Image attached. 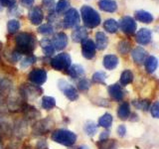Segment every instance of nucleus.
Here are the masks:
<instances>
[{
	"mask_svg": "<svg viewBox=\"0 0 159 149\" xmlns=\"http://www.w3.org/2000/svg\"><path fill=\"white\" fill-rule=\"evenodd\" d=\"M58 88L61 92H63L65 97H66L69 101L75 102V101H77L79 97V93L77 92V88L74 86H72L71 84H69L67 81H65V79H59Z\"/></svg>",
	"mask_w": 159,
	"mask_h": 149,
	"instance_id": "obj_5",
	"label": "nucleus"
},
{
	"mask_svg": "<svg viewBox=\"0 0 159 149\" xmlns=\"http://www.w3.org/2000/svg\"><path fill=\"white\" fill-rule=\"evenodd\" d=\"M72 39L74 42L80 43L84 41L86 39H88V31L84 27L79 26L72 32Z\"/></svg>",
	"mask_w": 159,
	"mask_h": 149,
	"instance_id": "obj_17",
	"label": "nucleus"
},
{
	"mask_svg": "<svg viewBox=\"0 0 159 149\" xmlns=\"http://www.w3.org/2000/svg\"><path fill=\"white\" fill-rule=\"evenodd\" d=\"M106 79H107V74L103 72H97L92 77V81L96 84H104Z\"/></svg>",
	"mask_w": 159,
	"mask_h": 149,
	"instance_id": "obj_38",
	"label": "nucleus"
},
{
	"mask_svg": "<svg viewBox=\"0 0 159 149\" xmlns=\"http://www.w3.org/2000/svg\"><path fill=\"white\" fill-rule=\"evenodd\" d=\"M43 93L42 88L36 84H24L20 88V94L23 97V99L31 98V97H37Z\"/></svg>",
	"mask_w": 159,
	"mask_h": 149,
	"instance_id": "obj_6",
	"label": "nucleus"
},
{
	"mask_svg": "<svg viewBox=\"0 0 159 149\" xmlns=\"http://www.w3.org/2000/svg\"><path fill=\"white\" fill-rule=\"evenodd\" d=\"M108 44V39L103 32H98L96 34V47L98 50H104Z\"/></svg>",
	"mask_w": 159,
	"mask_h": 149,
	"instance_id": "obj_22",
	"label": "nucleus"
},
{
	"mask_svg": "<svg viewBox=\"0 0 159 149\" xmlns=\"http://www.w3.org/2000/svg\"><path fill=\"white\" fill-rule=\"evenodd\" d=\"M98 149H117V143L114 139H104V140H99L98 143Z\"/></svg>",
	"mask_w": 159,
	"mask_h": 149,
	"instance_id": "obj_26",
	"label": "nucleus"
},
{
	"mask_svg": "<svg viewBox=\"0 0 159 149\" xmlns=\"http://www.w3.org/2000/svg\"><path fill=\"white\" fill-rule=\"evenodd\" d=\"M102 64H103V67L107 70L111 71V70L116 69L117 67L118 58L116 56V55H107V56H104V58H103Z\"/></svg>",
	"mask_w": 159,
	"mask_h": 149,
	"instance_id": "obj_19",
	"label": "nucleus"
},
{
	"mask_svg": "<svg viewBox=\"0 0 159 149\" xmlns=\"http://www.w3.org/2000/svg\"><path fill=\"white\" fill-rule=\"evenodd\" d=\"M130 48H131V44L128 41H126V40H122V41H120L117 45V51L121 55L127 54L130 51Z\"/></svg>",
	"mask_w": 159,
	"mask_h": 149,
	"instance_id": "obj_35",
	"label": "nucleus"
},
{
	"mask_svg": "<svg viewBox=\"0 0 159 149\" xmlns=\"http://www.w3.org/2000/svg\"><path fill=\"white\" fill-rule=\"evenodd\" d=\"M77 149H89L87 145H81V146H79Z\"/></svg>",
	"mask_w": 159,
	"mask_h": 149,
	"instance_id": "obj_48",
	"label": "nucleus"
},
{
	"mask_svg": "<svg viewBox=\"0 0 159 149\" xmlns=\"http://www.w3.org/2000/svg\"><path fill=\"white\" fill-rule=\"evenodd\" d=\"M67 74L72 79H78L81 78L84 74V70L81 65H74V66L70 67L67 71Z\"/></svg>",
	"mask_w": 159,
	"mask_h": 149,
	"instance_id": "obj_21",
	"label": "nucleus"
},
{
	"mask_svg": "<svg viewBox=\"0 0 159 149\" xmlns=\"http://www.w3.org/2000/svg\"><path fill=\"white\" fill-rule=\"evenodd\" d=\"M15 45L16 50L21 55H32L33 51L36 48V39L32 33L21 32L15 38Z\"/></svg>",
	"mask_w": 159,
	"mask_h": 149,
	"instance_id": "obj_1",
	"label": "nucleus"
},
{
	"mask_svg": "<svg viewBox=\"0 0 159 149\" xmlns=\"http://www.w3.org/2000/svg\"><path fill=\"white\" fill-rule=\"evenodd\" d=\"M131 57L135 64L142 65L147 58V52L141 47H136L131 51Z\"/></svg>",
	"mask_w": 159,
	"mask_h": 149,
	"instance_id": "obj_16",
	"label": "nucleus"
},
{
	"mask_svg": "<svg viewBox=\"0 0 159 149\" xmlns=\"http://www.w3.org/2000/svg\"><path fill=\"white\" fill-rule=\"evenodd\" d=\"M113 118L111 116V114L109 113H104L103 115H102L98 119V126H102L103 128H109L112 124Z\"/></svg>",
	"mask_w": 159,
	"mask_h": 149,
	"instance_id": "obj_30",
	"label": "nucleus"
},
{
	"mask_svg": "<svg viewBox=\"0 0 159 149\" xmlns=\"http://www.w3.org/2000/svg\"><path fill=\"white\" fill-rule=\"evenodd\" d=\"M51 43L53 45V47L55 48V50L62 51V50H64L68 45V36L63 32H59L53 37Z\"/></svg>",
	"mask_w": 159,
	"mask_h": 149,
	"instance_id": "obj_12",
	"label": "nucleus"
},
{
	"mask_svg": "<svg viewBox=\"0 0 159 149\" xmlns=\"http://www.w3.org/2000/svg\"><path fill=\"white\" fill-rule=\"evenodd\" d=\"M133 106H135L137 109H140V111H147L150 107V102H149L148 99H140V101H133Z\"/></svg>",
	"mask_w": 159,
	"mask_h": 149,
	"instance_id": "obj_36",
	"label": "nucleus"
},
{
	"mask_svg": "<svg viewBox=\"0 0 159 149\" xmlns=\"http://www.w3.org/2000/svg\"><path fill=\"white\" fill-rule=\"evenodd\" d=\"M28 79L36 86H42L47 81V72L43 69H34L28 74Z\"/></svg>",
	"mask_w": 159,
	"mask_h": 149,
	"instance_id": "obj_8",
	"label": "nucleus"
},
{
	"mask_svg": "<svg viewBox=\"0 0 159 149\" xmlns=\"http://www.w3.org/2000/svg\"><path fill=\"white\" fill-rule=\"evenodd\" d=\"M20 2L24 7H30L34 3V0H20Z\"/></svg>",
	"mask_w": 159,
	"mask_h": 149,
	"instance_id": "obj_45",
	"label": "nucleus"
},
{
	"mask_svg": "<svg viewBox=\"0 0 159 149\" xmlns=\"http://www.w3.org/2000/svg\"><path fill=\"white\" fill-rule=\"evenodd\" d=\"M98 130V125L93 121H87L84 125V131L86 132L87 135L93 136Z\"/></svg>",
	"mask_w": 159,
	"mask_h": 149,
	"instance_id": "obj_32",
	"label": "nucleus"
},
{
	"mask_svg": "<svg viewBox=\"0 0 159 149\" xmlns=\"http://www.w3.org/2000/svg\"><path fill=\"white\" fill-rule=\"evenodd\" d=\"M109 136V131L106 130V131H102L99 135V140H104V139H107Z\"/></svg>",
	"mask_w": 159,
	"mask_h": 149,
	"instance_id": "obj_47",
	"label": "nucleus"
},
{
	"mask_svg": "<svg viewBox=\"0 0 159 149\" xmlns=\"http://www.w3.org/2000/svg\"><path fill=\"white\" fill-rule=\"evenodd\" d=\"M133 81V74L130 70H125L121 73L120 76V84L121 86H127Z\"/></svg>",
	"mask_w": 159,
	"mask_h": 149,
	"instance_id": "obj_31",
	"label": "nucleus"
},
{
	"mask_svg": "<svg viewBox=\"0 0 159 149\" xmlns=\"http://www.w3.org/2000/svg\"><path fill=\"white\" fill-rule=\"evenodd\" d=\"M81 14H82L84 24L86 27L93 29V28L98 27V25L101 24V16H99V14L91 6L84 5L81 9Z\"/></svg>",
	"mask_w": 159,
	"mask_h": 149,
	"instance_id": "obj_3",
	"label": "nucleus"
},
{
	"mask_svg": "<svg viewBox=\"0 0 159 149\" xmlns=\"http://www.w3.org/2000/svg\"><path fill=\"white\" fill-rule=\"evenodd\" d=\"M37 149H47V145H46V142L44 140H40L37 143Z\"/></svg>",
	"mask_w": 159,
	"mask_h": 149,
	"instance_id": "obj_46",
	"label": "nucleus"
},
{
	"mask_svg": "<svg viewBox=\"0 0 159 149\" xmlns=\"http://www.w3.org/2000/svg\"><path fill=\"white\" fill-rule=\"evenodd\" d=\"M43 5L50 13H53L54 9L56 8V4H55L54 0H43Z\"/></svg>",
	"mask_w": 159,
	"mask_h": 149,
	"instance_id": "obj_42",
	"label": "nucleus"
},
{
	"mask_svg": "<svg viewBox=\"0 0 159 149\" xmlns=\"http://www.w3.org/2000/svg\"><path fill=\"white\" fill-rule=\"evenodd\" d=\"M144 65H145L146 72L149 74H152L155 72V70L158 67V60L154 56H149L146 58L145 62H144Z\"/></svg>",
	"mask_w": 159,
	"mask_h": 149,
	"instance_id": "obj_25",
	"label": "nucleus"
},
{
	"mask_svg": "<svg viewBox=\"0 0 159 149\" xmlns=\"http://www.w3.org/2000/svg\"><path fill=\"white\" fill-rule=\"evenodd\" d=\"M78 89L81 92H87L88 89L91 88V83L87 79H82L81 81H79L78 83Z\"/></svg>",
	"mask_w": 159,
	"mask_h": 149,
	"instance_id": "obj_40",
	"label": "nucleus"
},
{
	"mask_svg": "<svg viewBox=\"0 0 159 149\" xmlns=\"http://www.w3.org/2000/svg\"><path fill=\"white\" fill-rule=\"evenodd\" d=\"M70 7V1L69 0H60L56 5V13L58 14H63L64 12H67Z\"/></svg>",
	"mask_w": 159,
	"mask_h": 149,
	"instance_id": "obj_33",
	"label": "nucleus"
},
{
	"mask_svg": "<svg viewBox=\"0 0 159 149\" xmlns=\"http://www.w3.org/2000/svg\"><path fill=\"white\" fill-rule=\"evenodd\" d=\"M28 18L33 25H40L43 22L44 19V13L42 9L38 6L31 8V10L28 13Z\"/></svg>",
	"mask_w": 159,
	"mask_h": 149,
	"instance_id": "obj_14",
	"label": "nucleus"
},
{
	"mask_svg": "<svg viewBox=\"0 0 159 149\" xmlns=\"http://www.w3.org/2000/svg\"><path fill=\"white\" fill-rule=\"evenodd\" d=\"M150 113L154 118H159V101L155 102L152 106L149 107Z\"/></svg>",
	"mask_w": 159,
	"mask_h": 149,
	"instance_id": "obj_41",
	"label": "nucleus"
},
{
	"mask_svg": "<svg viewBox=\"0 0 159 149\" xmlns=\"http://www.w3.org/2000/svg\"><path fill=\"white\" fill-rule=\"evenodd\" d=\"M125 133H126V128L124 125H119L117 127V134H118V136H120V137H123L124 135H125Z\"/></svg>",
	"mask_w": 159,
	"mask_h": 149,
	"instance_id": "obj_44",
	"label": "nucleus"
},
{
	"mask_svg": "<svg viewBox=\"0 0 159 149\" xmlns=\"http://www.w3.org/2000/svg\"><path fill=\"white\" fill-rule=\"evenodd\" d=\"M54 121L51 118H45V119H41L38 122H36V124L33 126V130L32 132L35 134V135H42V134H46L47 132H49L51 130V127L53 126Z\"/></svg>",
	"mask_w": 159,
	"mask_h": 149,
	"instance_id": "obj_7",
	"label": "nucleus"
},
{
	"mask_svg": "<svg viewBox=\"0 0 159 149\" xmlns=\"http://www.w3.org/2000/svg\"><path fill=\"white\" fill-rule=\"evenodd\" d=\"M80 22V14L76 9L71 8L66 12L64 16V27L65 28H73L76 27Z\"/></svg>",
	"mask_w": 159,
	"mask_h": 149,
	"instance_id": "obj_9",
	"label": "nucleus"
},
{
	"mask_svg": "<svg viewBox=\"0 0 159 149\" xmlns=\"http://www.w3.org/2000/svg\"><path fill=\"white\" fill-rule=\"evenodd\" d=\"M118 27L120 28V30L124 34L132 35L136 30V22L130 16H124L119 21Z\"/></svg>",
	"mask_w": 159,
	"mask_h": 149,
	"instance_id": "obj_10",
	"label": "nucleus"
},
{
	"mask_svg": "<svg viewBox=\"0 0 159 149\" xmlns=\"http://www.w3.org/2000/svg\"><path fill=\"white\" fill-rule=\"evenodd\" d=\"M36 61H37L36 57L33 56V55H28V56H26L24 59L21 60V62H20V67L22 69H27Z\"/></svg>",
	"mask_w": 159,
	"mask_h": 149,
	"instance_id": "obj_34",
	"label": "nucleus"
},
{
	"mask_svg": "<svg viewBox=\"0 0 159 149\" xmlns=\"http://www.w3.org/2000/svg\"><path fill=\"white\" fill-rule=\"evenodd\" d=\"M15 0H0V4L5 7H13L15 5Z\"/></svg>",
	"mask_w": 159,
	"mask_h": 149,
	"instance_id": "obj_43",
	"label": "nucleus"
},
{
	"mask_svg": "<svg viewBox=\"0 0 159 149\" xmlns=\"http://www.w3.org/2000/svg\"><path fill=\"white\" fill-rule=\"evenodd\" d=\"M96 44L93 43V40L91 39H86L84 41L82 42V54L83 57L88 60L93 59L96 56Z\"/></svg>",
	"mask_w": 159,
	"mask_h": 149,
	"instance_id": "obj_11",
	"label": "nucleus"
},
{
	"mask_svg": "<svg viewBox=\"0 0 159 149\" xmlns=\"http://www.w3.org/2000/svg\"><path fill=\"white\" fill-rule=\"evenodd\" d=\"M38 32L42 35H51L54 33V27L51 24H44L38 28Z\"/></svg>",
	"mask_w": 159,
	"mask_h": 149,
	"instance_id": "obj_39",
	"label": "nucleus"
},
{
	"mask_svg": "<svg viewBox=\"0 0 159 149\" xmlns=\"http://www.w3.org/2000/svg\"><path fill=\"white\" fill-rule=\"evenodd\" d=\"M51 67L56 71H65L71 67L72 59L68 53H61L51 59Z\"/></svg>",
	"mask_w": 159,
	"mask_h": 149,
	"instance_id": "obj_4",
	"label": "nucleus"
},
{
	"mask_svg": "<svg viewBox=\"0 0 159 149\" xmlns=\"http://www.w3.org/2000/svg\"><path fill=\"white\" fill-rule=\"evenodd\" d=\"M107 93L114 102H120L124 97V92L119 84H113L108 86Z\"/></svg>",
	"mask_w": 159,
	"mask_h": 149,
	"instance_id": "obj_13",
	"label": "nucleus"
},
{
	"mask_svg": "<svg viewBox=\"0 0 159 149\" xmlns=\"http://www.w3.org/2000/svg\"><path fill=\"white\" fill-rule=\"evenodd\" d=\"M20 28V23L18 20L16 19H12V20H9L8 24H7V30H8V33L9 34H15Z\"/></svg>",
	"mask_w": 159,
	"mask_h": 149,
	"instance_id": "obj_37",
	"label": "nucleus"
},
{
	"mask_svg": "<svg viewBox=\"0 0 159 149\" xmlns=\"http://www.w3.org/2000/svg\"><path fill=\"white\" fill-rule=\"evenodd\" d=\"M42 46V49H43V52H44V55L47 57H51L54 55L55 53V48L53 47V45L51 43L50 40H48L47 38H44L41 40V42H40Z\"/></svg>",
	"mask_w": 159,
	"mask_h": 149,
	"instance_id": "obj_24",
	"label": "nucleus"
},
{
	"mask_svg": "<svg viewBox=\"0 0 159 149\" xmlns=\"http://www.w3.org/2000/svg\"><path fill=\"white\" fill-rule=\"evenodd\" d=\"M98 7L102 11L112 13L116 11L117 9V4L113 0H99L98 1Z\"/></svg>",
	"mask_w": 159,
	"mask_h": 149,
	"instance_id": "obj_18",
	"label": "nucleus"
},
{
	"mask_svg": "<svg viewBox=\"0 0 159 149\" xmlns=\"http://www.w3.org/2000/svg\"><path fill=\"white\" fill-rule=\"evenodd\" d=\"M134 16H135V19L140 21L142 23H151L153 21V16L152 14H150L147 11H144V10H138L135 13H134Z\"/></svg>",
	"mask_w": 159,
	"mask_h": 149,
	"instance_id": "obj_23",
	"label": "nucleus"
},
{
	"mask_svg": "<svg viewBox=\"0 0 159 149\" xmlns=\"http://www.w3.org/2000/svg\"><path fill=\"white\" fill-rule=\"evenodd\" d=\"M0 50H1V44H0Z\"/></svg>",
	"mask_w": 159,
	"mask_h": 149,
	"instance_id": "obj_50",
	"label": "nucleus"
},
{
	"mask_svg": "<svg viewBox=\"0 0 159 149\" xmlns=\"http://www.w3.org/2000/svg\"><path fill=\"white\" fill-rule=\"evenodd\" d=\"M51 139L64 146H72L77 141V135L68 129H56L51 134Z\"/></svg>",
	"mask_w": 159,
	"mask_h": 149,
	"instance_id": "obj_2",
	"label": "nucleus"
},
{
	"mask_svg": "<svg viewBox=\"0 0 159 149\" xmlns=\"http://www.w3.org/2000/svg\"><path fill=\"white\" fill-rule=\"evenodd\" d=\"M0 149H3V145H2V142H1V139H0Z\"/></svg>",
	"mask_w": 159,
	"mask_h": 149,
	"instance_id": "obj_49",
	"label": "nucleus"
},
{
	"mask_svg": "<svg viewBox=\"0 0 159 149\" xmlns=\"http://www.w3.org/2000/svg\"><path fill=\"white\" fill-rule=\"evenodd\" d=\"M41 106L46 111H51L55 106H56V99L53 97H43L42 102H41Z\"/></svg>",
	"mask_w": 159,
	"mask_h": 149,
	"instance_id": "obj_29",
	"label": "nucleus"
},
{
	"mask_svg": "<svg viewBox=\"0 0 159 149\" xmlns=\"http://www.w3.org/2000/svg\"><path fill=\"white\" fill-rule=\"evenodd\" d=\"M22 111H23L25 115H26V117L30 118V119L36 118L40 115V112L37 111V109L33 106H29V104H24L23 107H22Z\"/></svg>",
	"mask_w": 159,
	"mask_h": 149,
	"instance_id": "obj_27",
	"label": "nucleus"
},
{
	"mask_svg": "<svg viewBox=\"0 0 159 149\" xmlns=\"http://www.w3.org/2000/svg\"><path fill=\"white\" fill-rule=\"evenodd\" d=\"M130 115V106H129L128 102H121L117 107V116L121 119V120H126V119Z\"/></svg>",
	"mask_w": 159,
	"mask_h": 149,
	"instance_id": "obj_20",
	"label": "nucleus"
},
{
	"mask_svg": "<svg viewBox=\"0 0 159 149\" xmlns=\"http://www.w3.org/2000/svg\"><path fill=\"white\" fill-rule=\"evenodd\" d=\"M152 38V33L149 29L142 28L136 33L135 35V40L138 44L140 45H147L150 43Z\"/></svg>",
	"mask_w": 159,
	"mask_h": 149,
	"instance_id": "obj_15",
	"label": "nucleus"
},
{
	"mask_svg": "<svg viewBox=\"0 0 159 149\" xmlns=\"http://www.w3.org/2000/svg\"><path fill=\"white\" fill-rule=\"evenodd\" d=\"M103 29L108 33H116L118 30V23L114 19H107L103 22Z\"/></svg>",
	"mask_w": 159,
	"mask_h": 149,
	"instance_id": "obj_28",
	"label": "nucleus"
}]
</instances>
